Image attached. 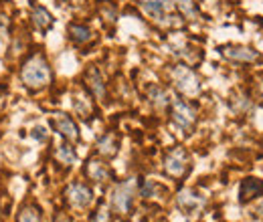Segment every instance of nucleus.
Instances as JSON below:
<instances>
[{"label": "nucleus", "instance_id": "1", "mask_svg": "<svg viewBox=\"0 0 263 222\" xmlns=\"http://www.w3.org/2000/svg\"><path fill=\"white\" fill-rule=\"evenodd\" d=\"M51 67L47 63V59L43 55H33L29 57L23 67H21V81L29 87V89H43L51 83Z\"/></svg>", "mask_w": 263, "mask_h": 222}, {"label": "nucleus", "instance_id": "2", "mask_svg": "<svg viewBox=\"0 0 263 222\" xmlns=\"http://www.w3.org/2000/svg\"><path fill=\"white\" fill-rule=\"evenodd\" d=\"M162 166H164L166 176L172 178V180H176V182L184 180V178L189 176L191 168H193L189 152H186L184 148H180V146L172 148V150L166 154L164 159H162Z\"/></svg>", "mask_w": 263, "mask_h": 222}, {"label": "nucleus", "instance_id": "3", "mask_svg": "<svg viewBox=\"0 0 263 222\" xmlns=\"http://www.w3.org/2000/svg\"><path fill=\"white\" fill-rule=\"evenodd\" d=\"M63 198H65L69 208H73V210H87L93 204V190L85 182L75 180V182H71L65 188Z\"/></svg>", "mask_w": 263, "mask_h": 222}, {"label": "nucleus", "instance_id": "4", "mask_svg": "<svg viewBox=\"0 0 263 222\" xmlns=\"http://www.w3.org/2000/svg\"><path fill=\"white\" fill-rule=\"evenodd\" d=\"M170 119L178 129L191 131L193 127L197 126V109L184 99H172L170 101Z\"/></svg>", "mask_w": 263, "mask_h": 222}, {"label": "nucleus", "instance_id": "5", "mask_svg": "<svg viewBox=\"0 0 263 222\" xmlns=\"http://www.w3.org/2000/svg\"><path fill=\"white\" fill-rule=\"evenodd\" d=\"M134 198H136V188H134V182L132 180H126L122 184H118L114 190H111V196H109V204H111V210L116 214H130L132 208H134Z\"/></svg>", "mask_w": 263, "mask_h": 222}, {"label": "nucleus", "instance_id": "6", "mask_svg": "<svg viewBox=\"0 0 263 222\" xmlns=\"http://www.w3.org/2000/svg\"><path fill=\"white\" fill-rule=\"evenodd\" d=\"M170 77H172L174 87H176L180 93H184V95H197L198 89H200L198 77L195 75V71H193L191 67H186V65L174 67L172 73H170Z\"/></svg>", "mask_w": 263, "mask_h": 222}, {"label": "nucleus", "instance_id": "7", "mask_svg": "<svg viewBox=\"0 0 263 222\" xmlns=\"http://www.w3.org/2000/svg\"><path fill=\"white\" fill-rule=\"evenodd\" d=\"M51 124H53L55 131H57L65 142H69V144H77V142H79L81 133H79V127L73 122L71 115H67V113H53Z\"/></svg>", "mask_w": 263, "mask_h": 222}, {"label": "nucleus", "instance_id": "8", "mask_svg": "<svg viewBox=\"0 0 263 222\" xmlns=\"http://www.w3.org/2000/svg\"><path fill=\"white\" fill-rule=\"evenodd\" d=\"M83 172H85L87 180H91V182H96V184H107V182L114 180V172H111V168H109L103 159H98V158L87 159Z\"/></svg>", "mask_w": 263, "mask_h": 222}, {"label": "nucleus", "instance_id": "9", "mask_svg": "<svg viewBox=\"0 0 263 222\" xmlns=\"http://www.w3.org/2000/svg\"><path fill=\"white\" fill-rule=\"evenodd\" d=\"M176 204L186 214H195L198 210H202V206L206 204V200H204L202 194H198L195 190H182L178 192V196H176Z\"/></svg>", "mask_w": 263, "mask_h": 222}, {"label": "nucleus", "instance_id": "10", "mask_svg": "<svg viewBox=\"0 0 263 222\" xmlns=\"http://www.w3.org/2000/svg\"><path fill=\"white\" fill-rule=\"evenodd\" d=\"M172 6H174V0H142V8L154 21H160V23H164L168 18V12L172 10Z\"/></svg>", "mask_w": 263, "mask_h": 222}, {"label": "nucleus", "instance_id": "11", "mask_svg": "<svg viewBox=\"0 0 263 222\" xmlns=\"http://www.w3.org/2000/svg\"><path fill=\"white\" fill-rule=\"evenodd\" d=\"M96 152L105 159L116 158L118 152H120V139H118V135L111 133V131L103 133V135L98 139V144H96Z\"/></svg>", "mask_w": 263, "mask_h": 222}, {"label": "nucleus", "instance_id": "12", "mask_svg": "<svg viewBox=\"0 0 263 222\" xmlns=\"http://www.w3.org/2000/svg\"><path fill=\"white\" fill-rule=\"evenodd\" d=\"M85 83H87L91 95L99 101H105V83H103V77H101L98 67H89L85 71Z\"/></svg>", "mask_w": 263, "mask_h": 222}, {"label": "nucleus", "instance_id": "13", "mask_svg": "<svg viewBox=\"0 0 263 222\" xmlns=\"http://www.w3.org/2000/svg\"><path fill=\"white\" fill-rule=\"evenodd\" d=\"M263 196V182L259 178H245L239 186V202H249L253 198Z\"/></svg>", "mask_w": 263, "mask_h": 222}, {"label": "nucleus", "instance_id": "14", "mask_svg": "<svg viewBox=\"0 0 263 222\" xmlns=\"http://www.w3.org/2000/svg\"><path fill=\"white\" fill-rule=\"evenodd\" d=\"M223 57H227L231 61H245V63H251V61H257L259 59V53L247 49V47H225L221 49Z\"/></svg>", "mask_w": 263, "mask_h": 222}, {"label": "nucleus", "instance_id": "15", "mask_svg": "<svg viewBox=\"0 0 263 222\" xmlns=\"http://www.w3.org/2000/svg\"><path fill=\"white\" fill-rule=\"evenodd\" d=\"M14 222H45L43 220V212L41 206H36L34 202H27L18 208Z\"/></svg>", "mask_w": 263, "mask_h": 222}, {"label": "nucleus", "instance_id": "16", "mask_svg": "<svg viewBox=\"0 0 263 222\" xmlns=\"http://www.w3.org/2000/svg\"><path fill=\"white\" fill-rule=\"evenodd\" d=\"M53 154H55V159H57L59 164H63V166H73V164L77 162V152H75L73 144H69V142L57 146Z\"/></svg>", "mask_w": 263, "mask_h": 222}, {"label": "nucleus", "instance_id": "17", "mask_svg": "<svg viewBox=\"0 0 263 222\" xmlns=\"http://www.w3.org/2000/svg\"><path fill=\"white\" fill-rule=\"evenodd\" d=\"M31 18H33L34 27H36L39 31H43V32L53 27V16H51V12H49L47 8H43V6H34Z\"/></svg>", "mask_w": 263, "mask_h": 222}, {"label": "nucleus", "instance_id": "18", "mask_svg": "<svg viewBox=\"0 0 263 222\" xmlns=\"http://www.w3.org/2000/svg\"><path fill=\"white\" fill-rule=\"evenodd\" d=\"M148 97H150V101L158 107V109H164V107H168L170 105V97H168V93H166L162 87H158V85H152L150 87V91H148Z\"/></svg>", "mask_w": 263, "mask_h": 222}, {"label": "nucleus", "instance_id": "19", "mask_svg": "<svg viewBox=\"0 0 263 222\" xmlns=\"http://www.w3.org/2000/svg\"><path fill=\"white\" fill-rule=\"evenodd\" d=\"M73 109H75V113H77L79 117L87 119V117L91 115V101H89V97L83 95V93L75 95V99H73Z\"/></svg>", "mask_w": 263, "mask_h": 222}, {"label": "nucleus", "instance_id": "20", "mask_svg": "<svg viewBox=\"0 0 263 222\" xmlns=\"http://www.w3.org/2000/svg\"><path fill=\"white\" fill-rule=\"evenodd\" d=\"M69 36H71L77 45H81V43L91 41L93 32L89 31V27H85V25H69Z\"/></svg>", "mask_w": 263, "mask_h": 222}, {"label": "nucleus", "instance_id": "21", "mask_svg": "<svg viewBox=\"0 0 263 222\" xmlns=\"http://www.w3.org/2000/svg\"><path fill=\"white\" fill-rule=\"evenodd\" d=\"M176 8L180 10V14L189 21H195L198 18V8L193 0H176Z\"/></svg>", "mask_w": 263, "mask_h": 222}, {"label": "nucleus", "instance_id": "22", "mask_svg": "<svg viewBox=\"0 0 263 222\" xmlns=\"http://www.w3.org/2000/svg\"><path fill=\"white\" fill-rule=\"evenodd\" d=\"M91 222H111V214H109V208L105 204H99V208L93 212Z\"/></svg>", "mask_w": 263, "mask_h": 222}, {"label": "nucleus", "instance_id": "23", "mask_svg": "<svg viewBox=\"0 0 263 222\" xmlns=\"http://www.w3.org/2000/svg\"><path fill=\"white\" fill-rule=\"evenodd\" d=\"M33 137L34 139H39V142H47L49 139V133H47V129L45 127H34L33 129Z\"/></svg>", "mask_w": 263, "mask_h": 222}, {"label": "nucleus", "instance_id": "24", "mask_svg": "<svg viewBox=\"0 0 263 222\" xmlns=\"http://www.w3.org/2000/svg\"><path fill=\"white\" fill-rule=\"evenodd\" d=\"M53 222H71V216H69L67 212H63V210H59V212H55Z\"/></svg>", "mask_w": 263, "mask_h": 222}, {"label": "nucleus", "instance_id": "25", "mask_svg": "<svg viewBox=\"0 0 263 222\" xmlns=\"http://www.w3.org/2000/svg\"><path fill=\"white\" fill-rule=\"evenodd\" d=\"M261 95H263V87H261Z\"/></svg>", "mask_w": 263, "mask_h": 222}]
</instances>
